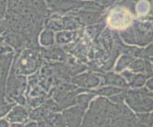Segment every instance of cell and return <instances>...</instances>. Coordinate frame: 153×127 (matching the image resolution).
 <instances>
[{
	"instance_id": "ba28073f",
	"label": "cell",
	"mask_w": 153,
	"mask_h": 127,
	"mask_svg": "<svg viewBox=\"0 0 153 127\" xmlns=\"http://www.w3.org/2000/svg\"><path fill=\"white\" fill-rule=\"evenodd\" d=\"M103 82L102 84H110V85L119 86L120 88H126L128 84L124 80L123 77H120L118 75H115L113 73H108L102 76Z\"/></svg>"
},
{
	"instance_id": "f1b7e54d",
	"label": "cell",
	"mask_w": 153,
	"mask_h": 127,
	"mask_svg": "<svg viewBox=\"0 0 153 127\" xmlns=\"http://www.w3.org/2000/svg\"><path fill=\"white\" fill-rule=\"evenodd\" d=\"M150 96H151V97H153V92H150Z\"/></svg>"
},
{
	"instance_id": "8992f818",
	"label": "cell",
	"mask_w": 153,
	"mask_h": 127,
	"mask_svg": "<svg viewBox=\"0 0 153 127\" xmlns=\"http://www.w3.org/2000/svg\"><path fill=\"white\" fill-rule=\"evenodd\" d=\"M12 59V53L0 55V88H1V90H3L5 87V83H6L9 68L11 66Z\"/></svg>"
},
{
	"instance_id": "2e32d148",
	"label": "cell",
	"mask_w": 153,
	"mask_h": 127,
	"mask_svg": "<svg viewBox=\"0 0 153 127\" xmlns=\"http://www.w3.org/2000/svg\"><path fill=\"white\" fill-rule=\"evenodd\" d=\"M129 69L132 72H136V73H141L145 71V64H143V60L141 58H137L134 59L131 64L129 65Z\"/></svg>"
},
{
	"instance_id": "d4e9b609",
	"label": "cell",
	"mask_w": 153,
	"mask_h": 127,
	"mask_svg": "<svg viewBox=\"0 0 153 127\" xmlns=\"http://www.w3.org/2000/svg\"><path fill=\"white\" fill-rule=\"evenodd\" d=\"M146 85V88L148 89V90H149V91H153V78L148 79Z\"/></svg>"
},
{
	"instance_id": "5bb4252c",
	"label": "cell",
	"mask_w": 153,
	"mask_h": 127,
	"mask_svg": "<svg viewBox=\"0 0 153 127\" xmlns=\"http://www.w3.org/2000/svg\"><path fill=\"white\" fill-rule=\"evenodd\" d=\"M96 95H102L105 97H112L114 95H117L123 92V88H118V87H111V86H107V87H102L100 88L99 90L94 91Z\"/></svg>"
},
{
	"instance_id": "6da1fadb",
	"label": "cell",
	"mask_w": 153,
	"mask_h": 127,
	"mask_svg": "<svg viewBox=\"0 0 153 127\" xmlns=\"http://www.w3.org/2000/svg\"><path fill=\"white\" fill-rule=\"evenodd\" d=\"M126 101L133 111L148 113L153 110V97L147 88H138L126 93Z\"/></svg>"
},
{
	"instance_id": "cb8c5ba5",
	"label": "cell",
	"mask_w": 153,
	"mask_h": 127,
	"mask_svg": "<svg viewBox=\"0 0 153 127\" xmlns=\"http://www.w3.org/2000/svg\"><path fill=\"white\" fill-rule=\"evenodd\" d=\"M116 1H117V0H97V2H99L100 4H102V6L110 5V4H113Z\"/></svg>"
},
{
	"instance_id": "ac0fdd59",
	"label": "cell",
	"mask_w": 153,
	"mask_h": 127,
	"mask_svg": "<svg viewBox=\"0 0 153 127\" xmlns=\"http://www.w3.org/2000/svg\"><path fill=\"white\" fill-rule=\"evenodd\" d=\"M146 77L143 74L135 75V78H134L132 82L129 84V86H131L132 88H141L146 83Z\"/></svg>"
},
{
	"instance_id": "4fadbf2b",
	"label": "cell",
	"mask_w": 153,
	"mask_h": 127,
	"mask_svg": "<svg viewBox=\"0 0 153 127\" xmlns=\"http://www.w3.org/2000/svg\"><path fill=\"white\" fill-rule=\"evenodd\" d=\"M93 93H89V94H81V95L76 96V104L79 107H80L81 109H83L85 111V109L88 106V103L90 102V100H92V97L96 95L95 92L92 91Z\"/></svg>"
},
{
	"instance_id": "52a82bcc",
	"label": "cell",
	"mask_w": 153,
	"mask_h": 127,
	"mask_svg": "<svg viewBox=\"0 0 153 127\" xmlns=\"http://www.w3.org/2000/svg\"><path fill=\"white\" fill-rule=\"evenodd\" d=\"M73 82L85 88H94L100 84V78L95 74H84L81 75V76L76 77L73 79Z\"/></svg>"
},
{
	"instance_id": "9a60e30c",
	"label": "cell",
	"mask_w": 153,
	"mask_h": 127,
	"mask_svg": "<svg viewBox=\"0 0 153 127\" xmlns=\"http://www.w3.org/2000/svg\"><path fill=\"white\" fill-rule=\"evenodd\" d=\"M133 60H134V58L131 55H123L122 58L119 59L118 63L116 65V68H115V71H116V72L123 71V69L129 67V65L131 64V62Z\"/></svg>"
},
{
	"instance_id": "7c38bea8",
	"label": "cell",
	"mask_w": 153,
	"mask_h": 127,
	"mask_svg": "<svg viewBox=\"0 0 153 127\" xmlns=\"http://www.w3.org/2000/svg\"><path fill=\"white\" fill-rule=\"evenodd\" d=\"M42 55L48 59H59L63 60L66 58V55L63 51L59 48H53L51 50L42 51Z\"/></svg>"
},
{
	"instance_id": "8fae6325",
	"label": "cell",
	"mask_w": 153,
	"mask_h": 127,
	"mask_svg": "<svg viewBox=\"0 0 153 127\" xmlns=\"http://www.w3.org/2000/svg\"><path fill=\"white\" fill-rule=\"evenodd\" d=\"M39 43L43 47H49L54 45L55 43L54 31L48 29V28H46L44 31H42L39 35Z\"/></svg>"
},
{
	"instance_id": "d6986e66",
	"label": "cell",
	"mask_w": 153,
	"mask_h": 127,
	"mask_svg": "<svg viewBox=\"0 0 153 127\" xmlns=\"http://www.w3.org/2000/svg\"><path fill=\"white\" fill-rule=\"evenodd\" d=\"M143 64H145L146 77V78L153 77V63H152V61L146 58V59L143 60Z\"/></svg>"
},
{
	"instance_id": "277c9868",
	"label": "cell",
	"mask_w": 153,
	"mask_h": 127,
	"mask_svg": "<svg viewBox=\"0 0 153 127\" xmlns=\"http://www.w3.org/2000/svg\"><path fill=\"white\" fill-rule=\"evenodd\" d=\"M72 18L78 22L80 25H92L95 23H98L102 18V13L100 12L83 10L73 12L69 15Z\"/></svg>"
},
{
	"instance_id": "9c48e42d",
	"label": "cell",
	"mask_w": 153,
	"mask_h": 127,
	"mask_svg": "<svg viewBox=\"0 0 153 127\" xmlns=\"http://www.w3.org/2000/svg\"><path fill=\"white\" fill-rule=\"evenodd\" d=\"M28 117V113L21 106H16L8 115V120L13 122L24 121Z\"/></svg>"
},
{
	"instance_id": "83f0119b",
	"label": "cell",
	"mask_w": 153,
	"mask_h": 127,
	"mask_svg": "<svg viewBox=\"0 0 153 127\" xmlns=\"http://www.w3.org/2000/svg\"><path fill=\"white\" fill-rule=\"evenodd\" d=\"M45 1H46V3H47V4H50L52 1H54V0H45Z\"/></svg>"
},
{
	"instance_id": "3957f363",
	"label": "cell",
	"mask_w": 153,
	"mask_h": 127,
	"mask_svg": "<svg viewBox=\"0 0 153 127\" xmlns=\"http://www.w3.org/2000/svg\"><path fill=\"white\" fill-rule=\"evenodd\" d=\"M85 5V1L81 0H54L48 6L56 13H66L68 12L78 10L79 8H83Z\"/></svg>"
},
{
	"instance_id": "7402d4cb",
	"label": "cell",
	"mask_w": 153,
	"mask_h": 127,
	"mask_svg": "<svg viewBox=\"0 0 153 127\" xmlns=\"http://www.w3.org/2000/svg\"><path fill=\"white\" fill-rule=\"evenodd\" d=\"M13 107V104H9V105H5L0 107V117H2L4 115H6L7 113L11 110V108Z\"/></svg>"
},
{
	"instance_id": "f546056e",
	"label": "cell",
	"mask_w": 153,
	"mask_h": 127,
	"mask_svg": "<svg viewBox=\"0 0 153 127\" xmlns=\"http://www.w3.org/2000/svg\"><path fill=\"white\" fill-rule=\"evenodd\" d=\"M150 60H151V61H152V63H153V58H151V59H150Z\"/></svg>"
},
{
	"instance_id": "ffe728a7",
	"label": "cell",
	"mask_w": 153,
	"mask_h": 127,
	"mask_svg": "<svg viewBox=\"0 0 153 127\" xmlns=\"http://www.w3.org/2000/svg\"><path fill=\"white\" fill-rule=\"evenodd\" d=\"M123 100H126V93H120L117 95H114L110 97V100L113 103H116V104H122L123 102Z\"/></svg>"
},
{
	"instance_id": "4316f807",
	"label": "cell",
	"mask_w": 153,
	"mask_h": 127,
	"mask_svg": "<svg viewBox=\"0 0 153 127\" xmlns=\"http://www.w3.org/2000/svg\"><path fill=\"white\" fill-rule=\"evenodd\" d=\"M12 127H22V126L20 124H13Z\"/></svg>"
},
{
	"instance_id": "603a6c76",
	"label": "cell",
	"mask_w": 153,
	"mask_h": 127,
	"mask_svg": "<svg viewBox=\"0 0 153 127\" xmlns=\"http://www.w3.org/2000/svg\"><path fill=\"white\" fill-rule=\"evenodd\" d=\"M147 56H153V44L148 47V48L145 49L143 58H147Z\"/></svg>"
},
{
	"instance_id": "5b68a950",
	"label": "cell",
	"mask_w": 153,
	"mask_h": 127,
	"mask_svg": "<svg viewBox=\"0 0 153 127\" xmlns=\"http://www.w3.org/2000/svg\"><path fill=\"white\" fill-rule=\"evenodd\" d=\"M84 110L76 105L63 112V119L69 127H79Z\"/></svg>"
},
{
	"instance_id": "30bf717a",
	"label": "cell",
	"mask_w": 153,
	"mask_h": 127,
	"mask_svg": "<svg viewBox=\"0 0 153 127\" xmlns=\"http://www.w3.org/2000/svg\"><path fill=\"white\" fill-rule=\"evenodd\" d=\"M78 36L76 31H66V32H59L55 35V40L57 44H66L74 40Z\"/></svg>"
},
{
	"instance_id": "7a4b0ae2",
	"label": "cell",
	"mask_w": 153,
	"mask_h": 127,
	"mask_svg": "<svg viewBox=\"0 0 153 127\" xmlns=\"http://www.w3.org/2000/svg\"><path fill=\"white\" fill-rule=\"evenodd\" d=\"M38 61L39 59H38L36 52L28 50L25 52V54L22 55V58L18 60V71L22 74H32L36 70L38 66Z\"/></svg>"
},
{
	"instance_id": "44dd1931",
	"label": "cell",
	"mask_w": 153,
	"mask_h": 127,
	"mask_svg": "<svg viewBox=\"0 0 153 127\" xmlns=\"http://www.w3.org/2000/svg\"><path fill=\"white\" fill-rule=\"evenodd\" d=\"M122 77L123 78L124 80L130 84L132 82V80L134 79V78H135V75L132 73V71H123L122 73ZM129 84H128V85H129Z\"/></svg>"
},
{
	"instance_id": "484cf974",
	"label": "cell",
	"mask_w": 153,
	"mask_h": 127,
	"mask_svg": "<svg viewBox=\"0 0 153 127\" xmlns=\"http://www.w3.org/2000/svg\"><path fill=\"white\" fill-rule=\"evenodd\" d=\"M0 127H9L8 122H6V120H0Z\"/></svg>"
},
{
	"instance_id": "e0dca14e",
	"label": "cell",
	"mask_w": 153,
	"mask_h": 127,
	"mask_svg": "<svg viewBox=\"0 0 153 127\" xmlns=\"http://www.w3.org/2000/svg\"><path fill=\"white\" fill-rule=\"evenodd\" d=\"M100 41L102 42L103 46L105 47V49L110 51L112 48V38H111V35H110L109 30H105L103 32V34L100 37Z\"/></svg>"
}]
</instances>
